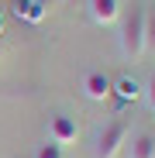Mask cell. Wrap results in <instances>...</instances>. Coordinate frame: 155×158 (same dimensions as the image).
<instances>
[{
	"instance_id": "1",
	"label": "cell",
	"mask_w": 155,
	"mask_h": 158,
	"mask_svg": "<svg viewBox=\"0 0 155 158\" xmlns=\"http://www.w3.org/2000/svg\"><path fill=\"white\" fill-rule=\"evenodd\" d=\"M121 52L127 62H138L145 55V7H131L121 24Z\"/></svg>"
},
{
	"instance_id": "2",
	"label": "cell",
	"mask_w": 155,
	"mask_h": 158,
	"mask_svg": "<svg viewBox=\"0 0 155 158\" xmlns=\"http://www.w3.org/2000/svg\"><path fill=\"white\" fill-rule=\"evenodd\" d=\"M127 138H131V124H127L124 117H114L100 131V138H97V158H117L124 151Z\"/></svg>"
},
{
	"instance_id": "3",
	"label": "cell",
	"mask_w": 155,
	"mask_h": 158,
	"mask_svg": "<svg viewBox=\"0 0 155 158\" xmlns=\"http://www.w3.org/2000/svg\"><path fill=\"white\" fill-rule=\"evenodd\" d=\"M76 138H80V124H76L72 117L59 114V117L48 120V141H52V144L69 148V144H76Z\"/></svg>"
},
{
	"instance_id": "4",
	"label": "cell",
	"mask_w": 155,
	"mask_h": 158,
	"mask_svg": "<svg viewBox=\"0 0 155 158\" xmlns=\"http://www.w3.org/2000/svg\"><path fill=\"white\" fill-rule=\"evenodd\" d=\"M83 96L93 103H107L114 96V79L103 76V72H86L83 76Z\"/></svg>"
},
{
	"instance_id": "5",
	"label": "cell",
	"mask_w": 155,
	"mask_h": 158,
	"mask_svg": "<svg viewBox=\"0 0 155 158\" xmlns=\"http://www.w3.org/2000/svg\"><path fill=\"white\" fill-rule=\"evenodd\" d=\"M86 4H90V17L100 28H110L121 17V0H86Z\"/></svg>"
},
{
	"instance_id": "6",
	"label": "cell",
	"mask_w": 155,
	"mask_h": 158,
	"mask_svg": "<svg viewBox=\"0 0 155 158\" xmlns=\"http://www.w3.org/2000/svg\"><path fill=\"white\" fill-rule=\"evenodd\" d=\"M127 158H155V134L152 131H138L127 138Z\"/></svg>"
},
{
	"instance_id": "7",
	"label": "cell",
	"mask_w": 155,
	"mask_h": 158,
	"mask_svg": "<svg viewBox=\"0 0 155 158\" xmlns=\"http://www.w3.org/2000/svg\"><path fill=\"white\" fill-rule=\"evenodd\" d=\"M145 55H155V7L145 10Z\"/></svg>"
},
{
	"instance_id": "8",
	"label": "cell",
	"mask_w": 155,
	"mask_h": 158,
	"mask_svg": "<svg viewBox=\"0 0 155 158\" xmlns=\"http://www.w3.org/2000/svg\"><path fill=\"white\" fill-rule=\"evenodd\" d=\"M114 93H117V96H121V100L127 103V100H135V96L141 93V86L135 83V79H127V76H124L121 83H114Z\"/></svg>"
},
{
	"instance_id": "9",
	"label": "cell",
	"mask_w": 155,
	"mask_h": 158,
	"mask_svg": "<svg viewBox=\"0 0 155 158\" xmlns=\"http://www.w3.org/2000/svg\"><path fill=\"white\" fill-rule=\"evenodd\" d=\"M17 14H21V17H28L31 24H38V21L45 17V7L38 4V0H28V4H21V7H17Z\"/></svg>"
},
{
	"instance_id": "10",
	"label": "cell",
	"mask_w": 155,
	"mask_h": 158,
	"mask_svg": "<svg viewBox=\"0 0 155 158\" xmlns=\"http://www.w3.org/2000/svg\"><path fill=\"white\" fill-rule=\"evenodd\" d=\"M35 158H62V148L48 141V144H41V148L35 151Z\"/></svg>"
},
{
	"instance_id": "11",
	"label": "cell",
	"mask_w": 155,
	"mask_h": 158,
	"mask_svg": "<svg viewBox=\"0 0 155 158\" xmlns=\"http://www.w3.org/2000/svg\"><path fill=\"white\" fill-rule=\"evenodd\" d=\"M145 100H148V110L155 114V72L148 76V83H145Z\"/></svg>"
},
{
	"instance_id": "12",
	"label": "cell",
	"mask_w": 155,
	"mask_h": 158,
	"mask_svg": "<svg viewBox=\"0 0 155 158\" xmlns=\"http://www.w3.org/2000/svg\"><path fill=\"white\" fill-rule=\"evenodd\" d=\"M0 31H4V21H0Z\"/></svg>"
}]
</instances>
